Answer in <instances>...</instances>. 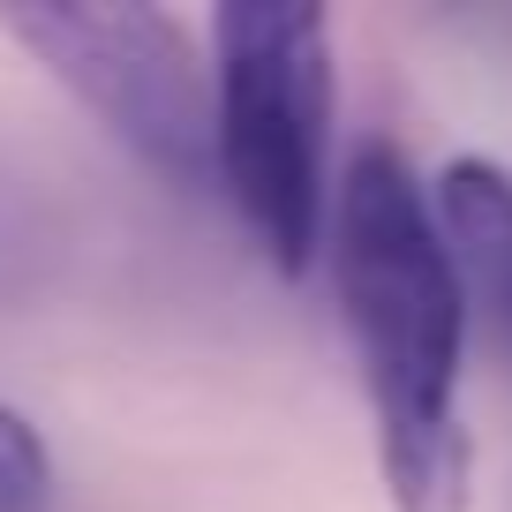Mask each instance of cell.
<instances>
[{"label": "cell", "instance_id": "2", "mask_svg": "<svg viewBox=\"0 0 512 512\" xmlns=\"http://www.w3.org/2000/svg\"><path fill=\"white\" fill-rule=\"evenodd\" d=\"M211 53V181H226L264 264L279 279H309L332 211V16L226 0L211 16Z\"/></svg>", "mask_w": 512, "mask_h": 512}, {"label": "cell", "instance_id": "3", "mask_svg": "<svg viewBox=\"0 0 512 512\" xmlns=\"http://www.w3.org/2000/svg\"><path fill=\"white\" fill-rule=\"evenodd\" d=\"M0 31L151 174L181 181V189L211 181V76L174 16L128 8V0L0 8Z\"/></svg>", "mask_w": 512, "mask_h": 512}, {"label": "cell", "instance_id": "1", "mask_svg": "<svg viewBox=\"0 0 512 512\" xmlns=\"http://www.w3.org/2000/svg\"><path fill=\"white\" fill-rule=\"evenodd\" d=\"M324 256L377 415V467L392 512H467L475 505V437L460 415L467 287L437 241L430 189L415 181L400 144L369 136L339 166Z\"/></svg>", "mask_w": 512, "mask_h": 512}, {"label": "cell", "instance_id": "4", "mask_svg": "<svg viewBox=\"0 0 512 512\" xmlns=\"http://www.w3.org/2000/svg\"><path fill=\"white\" fill-rule=\"evenodd\" d=\"M430 219L460 287L497 302L512 324V174L497 159H475V151L445 159V174L430 189Z\"/></svg>", "mask_w": 512, "mask_h": 512}, {"label": "cell", "instance_id": "5", "mask_svg": "<svg viewBox=\"0 0 512 512\" xmlns=\"http://www.w3.org/2000/svg\"><path fill=\"white\" fill-rule=\"evenodd\" d=\"M53 452L16 407H0V512H46Z\"/></svg>", "mask_w": 512, "mask_h": 512}]
</instances>
